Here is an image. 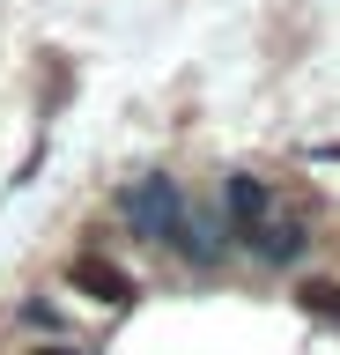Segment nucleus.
I'll return each mask as SVG.
<instances>
[{"label":"nucleus","instance_id":"obj_5","mask_svg":"<svg viewBox=\"0 0 340 355\" xmlns=\"http://www.w3.org/2000/svg\"><path fill=\"white\" fill-rule=\"evenodd\" d=\"M303 311H318V318L340 326V282H303Z\"/></svg>","mask_w":340,"mask_h":355},{"label":"nucleus","instance_id":"obj_4","mask_svg":"<svg viewBox=\"0 0 340 355\" xmlns=\"http://www.w3.org/2000/svg\"><path fill=\"white\" fill-rule=\"evenodd\" d=\"M67 288H82V296H96V304H134V274L126 266H111L104 252H74L67 259Z\"/></svg>","mask_w":340,"mask_h":355},{"label":"nucleus","instance_id":"obj_6","mask_svg":"<svg viewBox=\"0 0 340 355\" xmlns=\"http://www.w3.org/2000/svg\"><path fill=\"white\" fill-rule=\"evenodd\" d=\"M23 326H37V333H60V311H52V304H23Z\"/></svg>","mask_w":340,"mask_h":355},{"label":"nucleus","instance_id":"obj_7","mask_svg":"<svg viewBox=\"0 0 340 355\" xmlns=\"http://www.w3.org/2000/svg\"><path fill=\"white\" fill-rule=\"evenodd\" d=\"M37 355H89V348H74V340H45Z\"/></svg>","mask_w":340,"mask_h":355},{"label":"nucleus","instance_id":"obj_3","mask_svg":"<svg viewBox=\"0 0 340 355\" xmlns=\"http://www.w3.org/2000/svg\"><path fill=\"white\" fill-rule=\"evenodd\" d=\"M178 178H134L126 193H118V215H126V230L134 237H148V244H163L170 237V215H178Z\"/></svg>","mask_w":340,"mask_h":355},{"label":"nucleus","instance_id":"obj_1","mask_svg":"<svg viewBox=\"0 0 340 355\" xmlns=\"http://www.w3.org/2000/svg\"><path fill=\"white\" fill-rule=\"evenodd\" d=\"M222 230H229V244H244L259 266H296L303 252H311V215L296 207V200H281L267 185V178H251V171H237L222 185Z\"/></svg>","mask_w":340,"mask_h":355},{"label":"nucleus","instance_id":"obj_2","mask_svg":"<svg viewBox=\"0 0 340 355\" xmlns=\"http://www.w3.org/2000/svg\"><path fill=\"white\" fill-rule=\"evenodd\" d=\"M163 244L185 266H222L229 259V230L215 222V207H200V200H185V193H178V215H170V237Z\"/></svg>","mask_w":340,"mask_h":355}]
</instances>
